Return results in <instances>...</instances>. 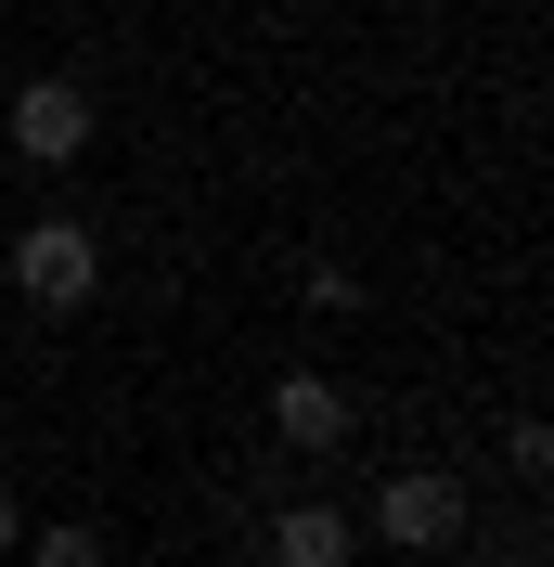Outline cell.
I'll return each instance as SVG.
<instances>
[{
  "instance_id": "30bf717a",
  "label": "cell",
  "mask_w": 554,
  "mask_h": 567,
  "mask_svg": "<svg viewBox=\"0 0 554 567\" xmlns=\"http://www.w3.org/2000/svg\"><path fill=\"white\" fill-rule=\"evenodd\" d=\"M0 168H13V155H0Z\"/></svg>"
},
{
  "instance_id": "9c48e42d",
  "label": "cell",
  "mask_w": 554,
  "mask_h": 567,
  "mask_svg": "<svg viewBox=\"0 0 554 567\" xmlns=\"http://www.w3.org/2000/svg\"><path fill=\"white\" fill-rule=\"evenodd\" d=\"M0 555H27V516H13V491H0Z\"/></svg>"
},
{
  "instance_id": "5b68a950",
  "label": "cell",
  "mask_w": 554,
  "mask_h": 567,
  "mask_svg": "<svg viewBox=\"0 0 554 567\" xmlns=\"http://www.w3.org/2000/svg\"><path fill=\"white\" fill-rule=\"evenodd\" d=\"M271 439H284V452H336V439H348V388H336V374H284V388H271Z\"/></svg>"
},
{
  "instance_id": "277c9868",
  "label": "cell",
  "mask_w": 554,
  "mask_h": 567,
  "mask_svg": "<svg viewBox=\"0 0 554 567\" xmlns=\"http://www.w3.org/2000/svg\"><path fill=\"white\" fill-rule=\"evenodd\" d=\"M271 567H348L361 555V516H348V503H271Z\"/></svg>"
},
{
  "instance_id": "7a4b0ae2",
  "label": "cell",
  "mask_w": 554,
  "mask_h": 567,
  "mask_svg": "<svg viewBox=\"0 0 554 567\" xmlns=\"http://www.w3.org/2000/svg\"><path fill=\"white\" fill-rule=\"evenodd\" d=\"M0 155H27V168H78V155H91V91H78V78H27L13 116H0Z\"/></svg>"
},
{
  "instance_id": "52a82bcc",
  "label": "cell",
  "mask_w": 554,
  "mask_h": 567,
  "mask_svg": "<svg viewBox=\"0 0 554 567\" xmlns=\"http://www.w3.org/2000/svg\"><path fill=\"white\" fill-rule=\"evenodd\" d=\"M310 310H322V322L361 310V271H348V258H310Z\"/></svg>"
},
{
  "instance_id": "3957f363",
  "label": "cell",
  "mask_w": 554,
  "mask_h": 567,
  "mask_svg": "<svg viewBox=\"0 0 554 567\" xmlns=\"http://www.w3.org/2000/svg\"><path fill=\"white\" fill-rule=\"evenodd\" d=\"M375 542H400V555L464 542V477H451V464H400V477L375 491Z\"/></svg>"
},
{
  "instance_id": "ba28073f",
  "label": "cell",
  "mask_w": 554,
  "mask_h": 567,
  "mask_svg": "<svg viewBox=\"0 0 554 567\" xmlns=\"http://www.w3.org/2000/svg\"><path fill=\"white\" fill-rule=\"evenodd\" d=\"M503 464H516V477H542V464H554V425L516 413V425H503Z\"/></svg>"
},
{
  "instance_id": "8992f818",
  "label": "cell",
  "mask_w": 554,
  "mask_h": 567,
  "mask_svg": "<svg viewBox=\"0 0 554 567\" xmlns=\"http://www.w3.org/2000/svg\"><path fill=\"white\" fill-rule=\"evenodd\" d=\"M27 567H104V529H78V516L65 529H27Z\"/></svg>"
},
{
  "instance_id": "6da1fadb",
  "label": "cell",
  "mask_w": 554,
  "mask_h": 567,
  "mask_svg": "<svg viewBox=\"0 0 554 567\" xmlns=\"http://www.w3.org/2000/svg\"><path fill=\"white\" fill-rule=\"evenodd\" d=\"M13 297H27V310H91V297H104V246H91V233H78V219H27V233H13Z\"/></svg>"
}]
</instances>
